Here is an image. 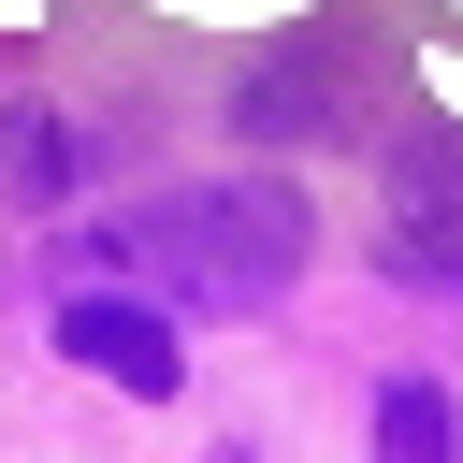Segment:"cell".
I'll return each instance as SVG.
<instances>
[{
  "mask_svg": "<svg viewBox=\"0 0 463 463\" xmlns=\"http://www.w3.org/2000/svg\"><path fill=\"white\" fill-rule=\"evenodd\" d=\"M87 260L130 275L159 318H174V304H188V318H246V304H275V289L304 275V203L260 188V174H203V188H159V203H130L116 232H87Z\"/></svg>",
  "mask_w": 463,
  "mask_h": 463,
  "instance_id": "1",
  "label": "cell"
},
{
  "mask_svg": "<svg viewBox=\"0 0 463 463\" xmlns=\"http://www.w3.org/2000/svg\"><path fill=\"white\" fill-rule=\"evenodd\" d=\"M58 362H87V376L130 391V405H174V391H188V347H174V318H159L145 289H58Z\"/></svg>",
  "mask_w": 463,
  "mask_h": 463,
  "instance_id": "2",
  "label": "cell"
},
{
  "mask_svg": "<svg viewBox=\"0 0 463 463\" xmlns=\"http://www.w3.org/2000/svg\"><path fill=\"white\" fill-rule=\"evenodd\" d=\"M232 130H260V145H318L333 130V58L304 43V58H260L246 87H232Z\"/></svg>",
  "mask_w": 463,
  "mask_h": 463,
  "instance_id": "3",
  "label": "cell"
},
{
  "mask_svg": "<svg viewBox=\"0 0 463 463\" xmlns=\"http://www.w3.org/2000/svg\"><path fill=\"white\" fill-rule=\"evenodd\" d=\"M72 174H87V130H72L58 101H14V116H0V203H58Z\"/></svg>",
  "mask_w": 463,
  "mask_h": 463,
  "instance_id": "4",
  "label": "cell"
},
{
  "mask_svg": "<svg viewBox=\"0 0 463 463\" xmlns=\"http://www.w3.org/2000/svg\"><path fill=\"white\" fill-rule=\"evenodd\" d=\"M376 463H463L449 376H391V391H376Z\"/></svg>",
  "mask_w": 463,
  "mask_h": 463,
  "instance_id": "5",
  "label": "cell"
}]
</instances>
